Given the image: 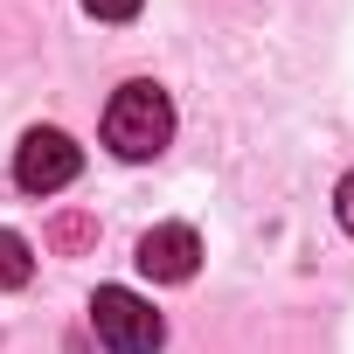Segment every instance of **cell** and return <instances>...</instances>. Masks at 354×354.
I'll return each instance as SVG.
<instances>
[{"mask_svg":"<svg viewBox=\"0 0 354 354\" xmlns=\"http://www.w3.org/2000/svg\"><path fill=\"white\" fill-rule=\"evenodd\" d=\"M167 139H174V104H167V91L160 84H125L118 97H111V111H104V146L118 153V160H153V153H167Z\"/></svg>","mask_w":354,"mask_h":354,"instance_id":"6da1fadb","label":"cell"},{"mask_svg":"<svg viewBox=\"0 0 354 354\" xmlns=\"http://www.w3.org/2000/svg\"><path fill=\"white\" fill-rule=\"evenodd\" d=\"M340 223H347V236H354V174L340 181Z\"/></svg>","mask_w":354,"mask_h":354,"instance_id":"ba28073f","label":"cell"},{"mask_svg":"<svg viewBox=\"0 0 354 354\" xmlns=\"http://www.w3.org/2000/svg\"><path fill=\"white\" fill-rule=\"evenodd\" d=\"M77 167H84V153H77V139L56 132V125H35V132L15 146V181H21V195H56V188H70Z\"/></svg>","mask_w":354,"mask_h":354,"instance_id":"3957f363","label":"cell"},{"mask_svg":"<svg viewBox=\"0 0 354 354\" xmlns=\"http://www.w3.org/2000/svg\"><path fill=\"white\" fill-rule=\"evenodd\" d=\"M91 326H97V340H104L111 354H160V340H167V319H160L139 292H125V285H97Z\"/></svg>","mask_w":354,"mask_h":354,"instance_id":"7a4b0ae2","label":"cell"},{"mask_svg":"<svg viewBox=\"0 0 354 354\" xmlns=\"http://www.w3.org/2000/svg\"><path fill=\"white\" fill-rule=\"evenodd\" d=\"M146 8V0H84V15H97V21H132Z\"/></svg>","mask_w":354,"mask_h":354,"instance_id":"52a82bcc","label":"cell"},{"mask_svg":"<svg viewBox=\"0 0 354 354\" xmlns=\"http://www.w3.org/2000/svg\"><path fill=\"white\" fill-rule=\"evenodd\" d=\"M195 264H202V236H195L188 223H160V230H146V236H139V271H146V278H160V285L195 278Z\"/></svg>","mask_w":354,"mask_h":354,"instance_id":"277c9868","label":"cell"},{"mask_svg":"<svg viewBox=\"0 0 354 354\" xmlns=\"http://www.w3.org/2000/svg\"><path fill=\"white\" fill-rule=\"evenodd\" d=\"M28 271H35V250H28V236L0 230V292H21V285H28Z\"/></svg>","mask_w":354,"mask_h":354,"instance_id":"8992f818","label":"cell"},{"mask_svg":"<svg viewBox=\"0 0 354 354\" xmlns=\"http://www.w3.org/2000/svg\"><path fill=\"white\" fill-rule=\"evenodd\" d=\"M91 243H97V216H84V209H63V216L49 223V250L77 257V250H91Z\"/></svg>","mask_w":354,"mask_h":354,"instance_id":"5b68a950","label":"cell"}]
</instances>
